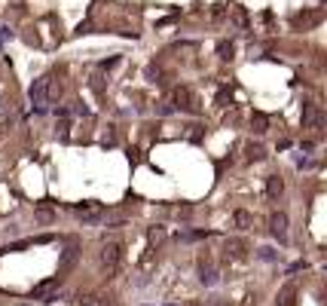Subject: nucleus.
<instances>
[{
	"instance_id": "6ab92c4d",
	"label": "nucleus",
	"mask_w": 327,
	"mask_h": 306,
	"mask_svg": "<svg viewBox=\"0 0 327 306\" xmlns=\"http://www.w3.org/2000/svg\"><path fill=\"white\" fill-rule=\"evenodd\" d=\"M260 257L263 260H275V251H272V248H260Z\"/></svg>"
},
{
	"instance_id": "1a4fd4ad",
	"label": "nucleus",
	"mask_w": 327,
	"mask_h": 306,
	"mask_svg": "<svg viewBox=\"0 0 327 306\" xmlns=\"http://www.w3.org/2000/svg\"><path fill=\"white\" fill-rule=\"evenodd\" d=\"M281 193H285V181H281L278 175H269L266 178V196L269 199H278Z\"/></svg>"
},
{
	"instance_id": "39448f33",
	"label": "nucleus",
	"mask_w": 327,
	"mask_h": 306,
	"mask_svg": "<svg viewBox=\"0 0 327 306\" xmlns=\"http://www.w3.org/2000/svg\"><path fill=\"white\" fill-rule=\"evenodd\" d=\"M269 230L278 242H288V214L285 211H275L272 218H269Z\"/></svg>"
},
{
	"instance_id": "0eeeda50",
	"label": "nucleus",
	"mask_w": 327,
	"mask_h": 306,
	"mask_svg": "<svg viewBox=\"0 0 327 306\" xmlns=\"http://www.w3.org/2000/svg\"><path fill=\"white\" fill-rule=\"evenodd\" d=\"M199 279H202V285H214L217 282V273H214L208 257H199Z\"/></svg>"
},
{
	"instance_id": "aec40b11",
	"label": "nucleus",
	"mask_w": 327,
	"mask_h": 306,
	"mask_svg": "<svg viewBox=\"0 0 327 306\" xmlns=\"http://www.w3.org/2000/svg\"><path fill=\"white\" fill-rule=\"evenodd\" d=\"M6 34H9V31H6V28H0V40H3V37H6Z\"/></svg>"
},
{
	"instance_id": "4468645a",
	"label": "nucleus",
	"mask_w": 327,
	"mask_h": 306,
	"mask_svg": "<svg viewBox=\"0 0 327 306\" xmlns=\"http://www.w3.org/2000/svg\"><path fill=\"white\" fill-rule=\"evenodd\" d=\"M245 156H248V160H251V163H260L263 156H266V150H263L260 144H254V141H251V144L245 147Z\"/></svg>"
},
{
	"instance_id": "f03ea898",
	"label": "nucleus",
	"mask_w": 327,
	"mask_h": 306,
	"mask_svg": "<svg viewBox=\"0 0 327 306\" xmlns=\"http://www.w3.org/2000/svg\"><path fill=\"white\" fill-rule=\"evenodd\" d=\"M119 254H122L119 242H107L104 248H101L98 260H101V266H104V273H107V276H110V273H116V266H119Z\"/></svg>"
},
{
	"instance_id": "f257e3e1",
	"label": "nucleus",
	"mask_w": 327,
	"mask_h": 306,
	"mask_svg": "<svg viewBox=\"0 0 327 306\" xmlns=\"http://www.w3.org/2000/svg\"><path fill=\"white\" fill-rule=\"evenodd\" d=\"M49 86H52V77H37V80L31 83V104H37V107H46L49 104Z\"/></svg>"
},
{
	"instance_id": "7ed1b4c3",
	"label": "nucleus",
	"mask_w": 327,
	"mask_h": 306,
	"mask_svg": "<svg viewBox=\"0 0 327 306\" xmlns=\"http://www.w3.org/2000/svg\"><path fill=\"white\" fill-rule=\"evenodd\" d=\"M172 98H174V107H180V110H193V113L199 110V101H196V95L190 92L187 86L174 89V95H172Z\"/></svg>"
},
{
	"instance_id": "6e6552de",
	"label": "nucleus",
	"mask_w": 327,
	"mask_h": 306,
	"mask_svg": "<svg viewBox=\"0 0 327 306\" xmlns=\"http://www.w3.org/2000/svg\"><path fill=\"white\" fill-rule=\"evenodd\" d=\"M223 251H227V257H235V260H242L248 254V245L242 239H227L223 242Z\"/></svg>"
},
{
	"instance_id": "dca6fc26",
	"label": "nucleus",
	"mask_w": 327,
	"mask_h": 306,
	"mask_svg": "<svg viewBox=\"0 0 327 306\" xmlns=\"http://www.w3.org/2000/svg\"><path fill=\"white\" fill-rule=\"evenodd\" d=\"M80 306H114L107 297H101V294H92V297H83V303Z\"/></svg>"
},
{
	"instance_id": "a211bd4d",
	"label": "nucleus",
	"mask_w": 327,
	"mask_h": 306,
	"mask_svg": "<svg viewBox=\"0 0 327 306\" xmlns=\"http://www.w3.org/2000/svg\"><path fill=\"white\" fill-rule=\"evenodd\" d=\"M315 21H318V16H315V13H306V16H297L294 25H315Z\"/></svg>"
},
{
	"instance_id": "f3484780",
	"label": "nucleus",
	"mask_w": 327,
	"mask_h": 306,
	"mask_svg": "<svg viewBox=\"0 0 327 306\" xmlns=\"http://www.w3.org/2000/svg\"><path fill=\"white\" fill-rule=\"evenodd\" d=\"M217 55H220L223 61H230V59H232V43H227V40H220V43H217Z\"/></svg>"
},
{
	"instance_id": "20e7f679",
	"label": "nucleus",
	"mask_w": 327,
	"mask_h": 306,
	"mask_svg": "<svg viewBox=\"0 0 327 306\" xmlns=\"http://www.w3.org/2000/svg\"><path fill=\"white\" fill-rule=\"evenodd\" d=\"M77 218H80L83 224H98L101 218H104V211H101V205H92V202H83V205H77Z\"/></svg>"
},
{
	"instance_id": "412c9836",
	"label": "nucleus",
	"mask_w": 327,
	"mask_h": 306,
	"mask_svg": "<svg viewBox=\"0 0 327 306\" xmlns=\"http://www.w3.org/2000/svg\"><path fill=\"white\" fill-rule=\"evenodd\" d=\"M165 306H174V303H165Z\"/></svg>"
},
{
	"instance_id": "9b49d317",
	"label": "nucleus",
	"mask_w": 327,
	"mask_h": 306,
	"mask_svg": "<svg viewBox=\"0 0 327 306\" xmlns=\"http://www.w3.org/2000/svg\"><path fill=\"white\" fill-rule=\"evenodd\" d=\"M232 224L239 226V230H251V224H254V218H251V211H245V208H239L232 214Z\"/></svg>"
},
{
	"instance_id": "f8f14e48",
	"label": "nucleus",
	"mask_w": 327,
	"mask_h": 306,
	"mask_svg": "<svg viewBox=\"0 0 327 306\" xmlns=\"http://www.w3.org/2000/svg\"><path fill=\"white\" fill-rule=\"evenodd\" d=\"M297 303V288L294 285H285L278 294V306H294Z\"/></svg>"
},
{
	"instance_id": "ddd939ff",
	"label": "nucleus",
	"mask_w": 327,
	"mask_h": 306,
	"mask_svg": "<svg viewBox=\"0 0 327 306\" xmlns=\"http://www.w3.org/2000/svg\"><path fill=\"white\" fill-rule=\"evenodd\" d=\"M251 129H254V135H263V132L269 129L266 113H254V117H251Z\"/></svg>"
},
{
	"instance_id": "9d476101",
	"label": "nucleus",
	"mask_w": 327,
	"mask_h": 306,
	"mask_svg": "<svg viewBox=\"0 0 327 306\" xmlns=\"http://www.w3.org/2000/svg\"><path fill=\"white\" fill-rule=\"evenodd\" d=\"M58 285H61L58 279H46V282H40V285L34 288V297H37V300H43V297H49V294H52L55 288H58Z\"/></svg>"
},
{
	"instance_id": "423d86ee",
	"label": "nucleus",
	"mask_w": 327,
	"mask_h": 306,
	"mask_svg": "<svg viewBox=\"0 0 327 306\" xmlns=\"http://www.w3.org/2000/svg\"><path fill=\"white\" fill-rule=\"evenodd\" d=\"M321 122H324V113H321L318 104H306L303 107V126L306 129H318Z\"/></svg>"
},
{
	"instance_id": "2eb2a0df",
	"label": "nucleus",
	"mask_w": 327,
	"mask_h": 306,
	"mask_svg": "<svg viewBox=\"0 0 327 306\" xmlns=\"http://www.w3.org/2000/svg\"><path fill=\"white\" fill-rule=\"evenodd\" d=\"M34 221H40V224H52L55 221V211L49 205H37V211H34Z\"/></svg>"
}]
</instances>
